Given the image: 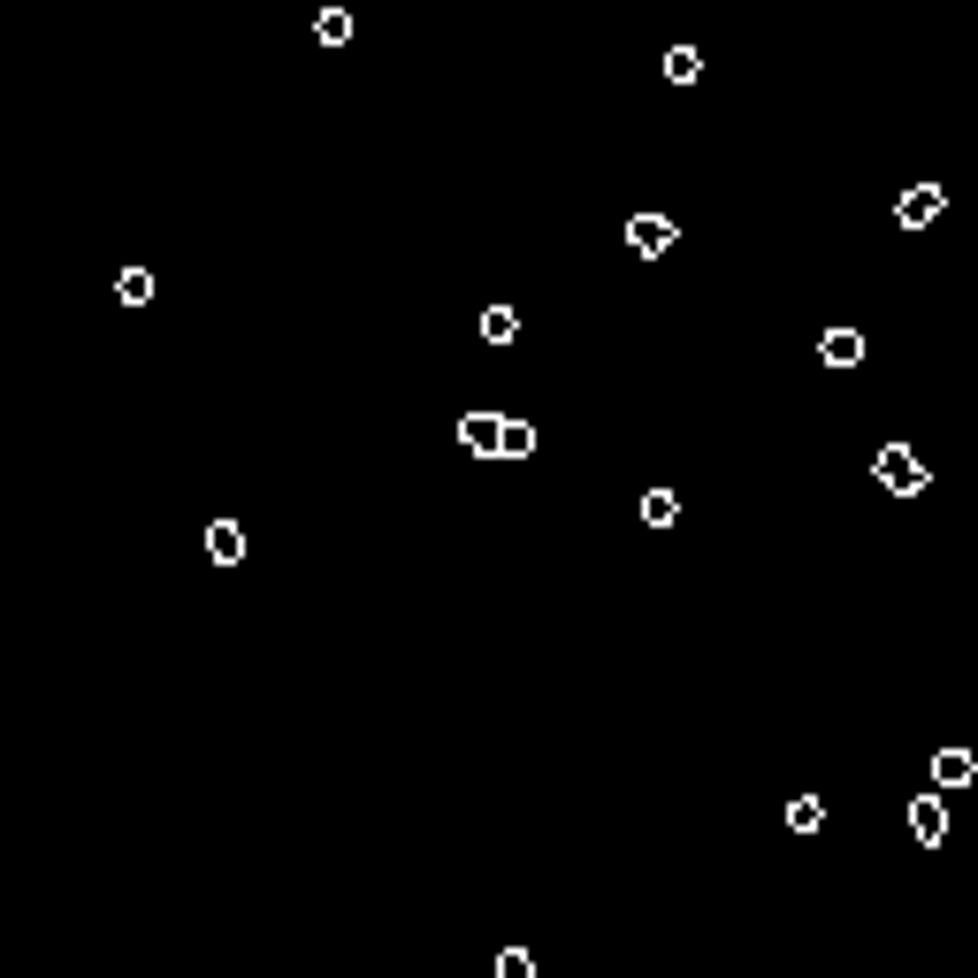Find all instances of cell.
<instances>
[{
  "instance_id": "obj_1",
  "label": "cell",
  "mask_w": 978,
  "mask_h": 978,
  "mask_svg": "<svg viewBox=\"0 0 978 978\" xmlns=\"http://www.w3.org/2000/svg\"><path fill=\"white\" fill-rule=\"evenodd\" d=\"M871 475H879V489H887V497H918V489L933 482V475H925V459H918L910 444H879Z\"/></svg>"
},
{
  "instance_id": "obj_2",
  "label": "cell",
  "mask_w": 978,
  "mask_h": 978,
  "mask_svg": "<svg viewBox=\"0 0 978 978\" xmlns=\"http://www.w3.org/2000/svg\"><path fill=\"white\" fill-rule=\"evenodd\" d=\"M941 214H948V191H941V184H910V191L894 199V222H902V230H933Z\"/></svg>"
},
{
  "instance_id": "obj_3",
  "label": "cell",
  "mask_w": 978,
  "mask_h": 978,
  "mask_svg": "<svg viewBox=\"0 0 978 978\" xmlns=\"http://www.w3.org/2000/svg\"><path fill=\"white\" fill-rule=\"evenodd\" d=\"M459 452L504 459V413H467V421H459Z\"/></svg>"
},
{
  "instance_id": "obj_4",
  "label": "cell",
  "mask_w": 978,
  "mask_h": 978,
  "mask_svg": "<svg viewBox=\"0 0 978 978\" xmlns=\"http://www.w3.org/2000/svg\"><path fill=\"white\" fill-rule=\"evenodd\" d=\"M971 780H978V757L964 749V742L933 749V788H941V796H956V788H971Z\"/></svg>"
},
{
  "instance_id": "obj_5",
  "label": "cell",
  "mask_w": 978,
  "mask_h": 978,
  "mask_svg": "<svg viewBox=\"0 0 978 978\" xmlns=\"http://www.w3.org/2000/svg\"><path fill=\"white\" fill-rule=\"evenodd\" d=\"M673 237H680V230H673V214H635V222H627V245H635L643 260H665V253H673Z\"/></svg>"
},
{
  "instance_id": "obj_6",
  "label": "cell",
  "mask_w": 978,
  "mask_h": 978,
  "mask_svg": "<svg viewBox=\"0 0 978 978\" xmlns=\"http://www.w3.org/2000/svg\"><path fill=\"white\" fill-rule=\"evenodd\" d=\"M910 833H918V848H941L948 841V803L941 796H910Z\"/></svg>"
},
{
  "instance_id": "obj_7",
  "label": "cell",
  "mask_w": 978,
  "mask_h": 978,
  "mask_svg": "<svg viewBox=\"0 0 978 978\" xmlns=\"http://www.w3.org/2000/svg\"><path fill=\"white\" fill-rule=\"evenodd\" d=\"M818 359L825 367H864V329H825L818 336Z\"/></svg>"
},
{
  "instance_id": "obj_8",
  "label": "cell",
  "mask_w": 978,
  "mask_h": 978,
  "mask_svg": "<svg viewBox=\"0 0 978 978\" xmlns=\"http://www.w3.org/2000/svg\"><path fill=\"white\" fill-rule=\"evenodd\" d=\"M207 558H214V566H237V558H245V527H237V520H214V527H207Z\"/></svg>"
},
{
  "instance_id": "obj_9",
  "label": "cell",
  "mask_w": 978,
  "mask_h": 978,
  "mask_svg": "<svg viewBox=\"0 0 978 978\" xmlns=\"http://www.w3.org/2000/svg\"><path fill=\"white\" fill-rule=\"evenodd\" d=\"M825 825V796H788V833H818Z\"/></svg>"
},
{
  "instance_id": "obj_10",
  "label": "cell",
  "mask_w": 978,
  "mask_h": 978,
  "mask_svg": "<svg viewBox=\"0 0 978 978\" xmlns=\"http://www.w3.org/2000/svg\"><path fill=\"white\" fill-rule=\"evenodd\" d=\"M680 520V497L673 489H643V527H673Z\"/></svg>"
},
{
  "instance_id": "obj_11",
  "label": "cell",
  "mask_w": 978,
  "mask_h": 978,
  "mask_svg": "<svg viewBox=\"0 0 978 978\" xmlns=\"http://www.w3.org/2000/svg\"><path fill=\"white\" fill-rule=\"evenodd\" d=\"M665 77H673V85H696V77H703V54H696V46H665Z\"/></svg>"
},
{
  "instance_id": "obj_12",
  "label": "cell",
  "mask_w": 978,
  "mask_h": 978,
  "mask_svg": "<svg viewBox=\"0 0 978 978\" xmlns=\"http://www.w3.org/2000/svg\"><path fill=\"white\" fill-rule=\"evenodd\" d=\"M520 336V314L512 307H482V344H512Z\"/></svg>"
},
{
  "instance_id": "obj_13",
  "label": "cell",
  "mask_w": 978,
  "mask_h": 978,
  "mask_svg": "<svg viewBox=\"0 0 978 978\" xmlns=\"http://www.w3.org/2000/svg\"><path fill=\"white\" fill-rule=\"evenodd\" d=\"M115 299H123V307H146V299H154V276H146V268H123V276H115Z\"/></svg>"
},
{
  "instance_id": "obj_14",
  "label": "cell",
  "mask_w": 978,
  "mask_h": 978,
  "mask_svg": "<svg viewBox=\"0 0 978 978\" xmlns=\"http://www.w3.org/2000/svg\"><path fill=\"white\" fill-rule=\"evenodd\" d=\"M504 459H535V429L520 413H504Z\"/></svg>"
},
{
  "instance_id": "obj_15",
  "label": "cell",
  "mask_w": 978,
  "mask_h": 978,
  "mask_svg": "<svg viewBox=\"0 0 978 978\" xmlns=\"http://www.w3.org/2000/svg\"><path fill=\"white\" fill-rule=\"evenodd\" d=\"M314 38H322V46H344V38H352V15H344V8H322V15H314Z\"/></svg>"
},
{
  "instance_id": "obj_16",
  "label": "cell",
  "mask_w": 978,
  "mask_h": 978,
  "mask_svg": "<svg viewBox=\"0 0 978 978\" xmlns=\"http://www.w3.org/2000/svg\"><path fill=\"white\" fill-rule=\"evenodd\" d=\"M497 978H535V956H527V948H504V956H497Z\"/></svg>"
}]
</instances>
